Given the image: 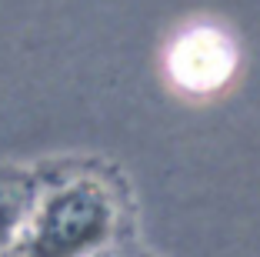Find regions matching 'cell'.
Segmentation results:
<instances>
[{
	"label": "cell",
	"instance_id": "1",
	"mask_svg": "<svg viewBox=\"0 0 260 257\" xmlns=\"http://www.w3.org/2000/svg\"><path fill=\"white\" fill-rule=\"evenodd\" d=\"M100 227V204L84 190H70L47 207L37 224V254L63 257L77 250Z\"/></svg>",
	"mask_w": 260,
	"mask_h": 257
},
{
	"label": "cell",
	"instance_id": "2",
	"mask_svg": "<svg viewBox=\"0 0 260 257\" xmlns=\"http://www.w3.org/2000/svg\"><path fill=\"white\" fill-rule=\"evenodd\" d=\"M174 74L193 91H207V87L220 83L230 74L227 40L217 37L214 31H193L174 50Z\"/></svg>",
	"mask_w": 260,
	"mask_h": 257
},
{
	"label": "cell",
	"instance_id": "3",
	"mask_svg": "<svg viewBox=\"0 0 260 257\" xmlns=\"http://www.w3.org/2000/svg\"><path fill=\"white\" fill-rule=\"evenodd\" d=\"M17 220H20V194L0 187V247L10 241Z\"/></svg>",
	"mask_w": 260,
	"mask_h": 257
}]
</instances>
